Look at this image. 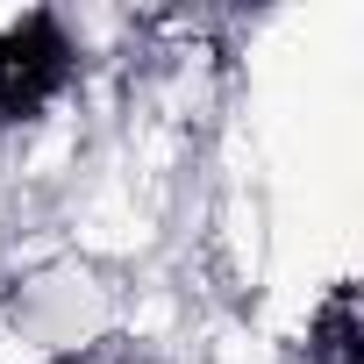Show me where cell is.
<instances>
[{"label":"cell","instance_id":"6da1fadb","mask_svg":"<svg viewBox=\"0 0 364 364\" xmlns=\"http://www.w3.org/2000/svg\"><path fill=\"white\" fill-rule=\"evenodd\" d=\"M58 79H65V43L50 36V22H22L0 36V122L43 107Z\"/></svg>","mask_w":364,"mask_h":364},{"label":"cell","instance_id":"7a4b0ae2","mask_svg":"<svg viewBox=\"0 0 364 364\" xmlns=\"http://www.w3.org/2000/svg\"><path fill=\"white\" fill-rule=\"evenodd\" d=\"M307 357L314 364H364V321H357V286H336L314 314V336H307Z\"/></svg>","mask_w":364,"mask_h":364}]
</instances>
